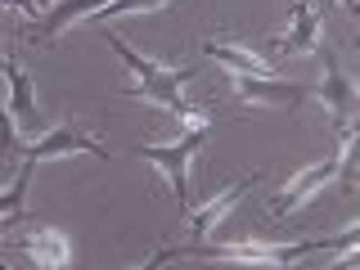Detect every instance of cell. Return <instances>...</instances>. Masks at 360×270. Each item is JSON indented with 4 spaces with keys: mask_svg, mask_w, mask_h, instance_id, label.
Returning <instances> with one entry per match:
<instances>
[{
    "mask_svg": "<svg viewBox=\"0 0 360 270\" xmlns=\"http://www.w3.org/2000/svg\"><path fill=\"white\" fill-rule=\"evenodd\" d=\"M257 180H262V172H248V176H239V180H234V185L225 189V194L207 198L202 207H194V212H189V243H202V239H207V234L217 230V225H221L225 217H230V212L239 207V202H243L248 194H252V185H257Z\"/></svg>",
    "mask_w": 360,
    "mask_h": 270,
    "instance_id": "6",
    "label": "cell"
},
{
    "mask_svg": "<svg viewBox=\"0 0 360 270\" xmlns=\"http://www.w3.org/2000/svg\"><path fill=\"white\" fill-rule=\"evenodd\" d=\"M104 5H108V0H54V5L37 18V27L27 32V41H32V45H50V41H59L68 27L86 22L90 14H99Z\"/></svg>",
    "mask_w": 360,
    "mask_h": 270,
    "instance_id": "9",
    "label": "cell"
},
{
    "mask_svg": "<svg viewBox=\"0 0 360 270\" xmlns=\"http://www.w3.org/2000/svg\"><path fill=\"white\" fill-rule=\"evenodd\" d=\"M338 135V144H333V153L324 158V162H315V167H302L297 176L288 180L284 189H279L275 198L266 202L270 207V217L275 221H284V217H292V212L302 207L307 198H315L324 185H329L333 176H342V189H352V176H347V167H352V149H356V127H342V131H333Z\"/></svg>",
    "mask_w": 360,
    "mask_h": 270,
    "instance_id": "2",
    "label": "cell"
},
{
    "mask_svg": "<svg viewBox=\"0 0 360 270\" xmlns=\"http://www.w3.org/2000/svg\"><path fill=\"white\" fill-rule=\"evenodd\" d=\"M202 54L234 77H275V63H266L262 54H252L248 45H234V41H202Z\"/></svg>",
    "mask_w": 360,
    "mask_h": 270,
    "instance_id": "11",
    "label": "cell"
},
{
    "mask_svg": "<svg viewBox=\"0 0 360 270\" xmlns=\"http://www.w3.org/2000/svg\"><path fill=\"white\" fill-rule=\"evenodd\" d=\"M234 90L248 104H270V108H302L315 95L302 82H279V77H234Z\"/></svg>",
    "mask_w": 360,
    "mask_h": 270,
    "instance_id": "8",
    "label": "cell"
},
{
    "mask_svg": "<svg viewBox=\"0 0 360 270\" xmlns=\"http://www.w3.org/2000/svg\"><path fill=\"white\" fill-rule=\"evenodd\" d=\"M32 172H37V162H22L14 167V180H9V189L0 194V225H9V221H18L22 217V198H27V185H32Z\"/></svg>",
    "mask_w": 360,
    "mask_h": 270,
    "instance_id": "14",
    "label": "cell"
},
{
    "mask_svg": "<svg viewBox=\"0 0 360 270\" xmlns=\"http://www.w3.org/2000/svg\"><path fill=\"white\" fill-rule=\"evenodd\" d=\"M360 230L356 225H347L338 239H302V243H176L180 257H207V262H239V266H279L288 270L292 262H302V257L311 252H347V248H356Z\"/></svg>",
    "mask_w": 360,
    "mask_h": 270,
    "instance_id": "1",
    "label": "cell"
},
{
    "mask_svg": "<svg viewBox=\"0 0 360 270\" xmlns=\"http://www.w3.org/2000/svg\"><path fill=\"white\" fill-rule=\"evenodd\" d=\"M176 257L180 252H176V243H172V248H158V252H149V262H140V266H131V270H162L167 262H176Z\"/></svg>",
    "mask_w": 360,
    "mask_h": 270,
    "instance_id": "17",
    "label": "cell"
},
{
    "mask_svg": "<svg viewBox=\"0 0 360 270\" xmlns=\"http://www.w3.org/2000/svg\"><path fill=\"white\" fill-rule=\"evenodd\" d=\"M68 153H95V158H108L104 144H99L90 131H82L77 122H59V127L45 131L41 140L22 144V158H27V162H50V158H68Z\"/></svg>",
    "mask_w": 360,
    "mask_h": 270,
    "instance_id": "5",
    "label": "cell"
},
{
    "mask_svg": "<svg viewBox=\"0 0 360 270\" xmlns=\"http://www.w3.org/2000/svg\"><path fill=\"white\" fill-rule=\"evenodd\" d=\"M338 5H342V9H347V14H356V9H360V5H356V0H338Z\"/></svg>",
    "mask_w": 360,
    "mask_h": 270,
    "instance_id": "20",
    "label": "cell"
},
{
    "mask_svg": "<svg viewBox=\"0 0 360 270\" xmlns=\"http://www.w3.org/2000/svg\"><path fill=\"white\" fill-rule=\"evenodd\" d=\"M0 5H9V9H18V14H27V18H41V9L32 5V0H0Z\"/></svg>",
    "mask_w": 360,
    "mask_h": 270,
    "instance_id": "18",
    "label": "cell"
},
{
    "mask_svg": "<svg viewBox=\"0 0 360 270\" xmlns=\"http://www.w3.org/2000/svg\"><path fill=\"white\" fill-rule=\"evenodd\" d=\"M320 99H324V108H329L333 131L356 127L360 90H356L352 77H347V68H342V59H338V50H333V45H324V82H320Z\"/></svg>",
    "mask_w": 360,
    "mask_h": 270,
    "instance_id": "4",
    "label": "cell"
},
{
    "mask_svg": "<svg viewBox=\"0 0 360 270\" xmlns=\"http://www.w3.org/2000/svg\"><path fill=\"white\" fill-rule=\"evenodd\" d=\"M158 5H167V0H108L99 14L86 18V27H108V22H117L127 14H149V9H158Z\"/></svg>",
    "mask_w": 360,
    "mask_h": 270,
    "instance_id": "15",
    "label": "cell"
},
{
    "mask_svg": "<svg viewBox=\"0 0 360 270\" xmlns=\"http://www.w3.org/2000/svg\"><path fill=\"white\" fill-rule=\"evenodd\" d=\"M320 14H324V0H297L288 14V37H275L270 41V50L275 54H315L320 50Z\"/></svg>",
    "mask_w": 360,
    "mask_h": 270,
    "instance_id": "7",
    "label": "cell"
},
{
    "mask_svg": "<svg viewBox=\"0 0 360 270\" xmlns=\"http://www.w3.org/2000/svg\"><path fill=\"white\" fill-rule=\"evenodd\" d=\"M5 82H9V117H14V127L22 131H37L41 127V108H37V95H32V77H27V68H18V63H9L5 59Z\"/></svg>",
    "mask_w": 360,
    "mask_h": 270,
    "instance_id": "12",
    "label": "cell"
},
{
    "mask_svg": "<svg viewBox=\"0 0 360 270\" xmlns=\"http://www.w3.org/2000/svg\"><path fill=\"white\" fill-rule=\"evenodd\" d=\"M32 5H37V9H41V14H45V9H50V5H54V0H32Z\"/></svg>",
    "mask_w": 360,
    "mask_h": 270,
    "instance_id": "21",
    "label": "cell"
},
{
    "mask_svg": "<svg viewBox=\"0 0 360 270\" xmlns=\"http://www.w3.org/2000/svg\"><path fill=\"white\" fill-rule=\"evenodd\" d=\"M207 135H212V122H202V127H180V140H172V144H140L135 149V158H144L149 167H158L167 176L180 207H189V162L207 144Z\"/></svg>",
    "mask_w": 360,
    "mask_h": 270,
    "instance_id": "3",
    "label": "cell"
},
{
    "mask_svg": "<svg viewBox=\"0 0 360 270\" xmlns=\"http://www.w3.org/2000/svg\"><path fill=\"white\" fill-rule=\"evenodd\" d=\"M356 266H360L356 248H347V252H342V262H338V266H329V270H356Z\"/></svg>",
    "mask_w": 360,
    "mask_h": 270,
    "instance_id": "19",
    "label": "cell"
},
{
    "mask_svg": "<svg viewBox=\"0 0 360 270\" xmlns=\"http://www.w3.org/2000/svg\"><path fill=\"white\" fill-rule=\"evenodd\" d=\"M14 248H22L37 270H68V266H72V239L59 234L54 225H37V230L22 234Z\"/></svg>",
    "mask_w": 360,
    "mask_h": 270,
    "instance_id": "10",
    "label": "cell"
},
{
    "mask_svg": "<svg viewBox=\"0 0 360 270\" xmlns=\"http://www.w3.org/2000/svg\"><path fill=\"white\" fill-rule=\"evenodd\" d=\"M0 72H5V54H0Z\"/></svg>",
    "mask_w": 360,
    "mask_h": 270,
    "instance_id": "22",
    "label": "cell"
},
{
    "mask_svg": "<svg viewBox=\"0 0 360 270\" xmlns=\"http://www.w3.org/2000/svg\"><path fill=\"white\" fill-rule=\"evenodd\" d=\"M14 158H22V140H18V127H14V117H9V108L0 104V176H5V167L14 162Z\"/></svg>",
    "mask_w": 360,
    "mask_h": 270,
    "instance_id": "16",
    "label": "cell"
},
{
    "mask_svg": "<svg viewBox=\"0 0 360 270\" xmlns=\"http://www.w3.org/2000/svg\"><path fill=\"white\" fill-rule=\"evenodd\" d=\"M95 32L104 37V45H108V50L122 59V68H127V72L135 77V86H149V82H158V77L167 72V63H158V59H144V54H140V50H131V45L122 41L117 32H108V27H95Z\"/></svg>",
    "mask_w": 360,
    "mask_h": 270,
    "instance_id": "13",
    "label": "cell"
}]
</instances>
